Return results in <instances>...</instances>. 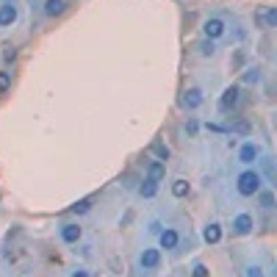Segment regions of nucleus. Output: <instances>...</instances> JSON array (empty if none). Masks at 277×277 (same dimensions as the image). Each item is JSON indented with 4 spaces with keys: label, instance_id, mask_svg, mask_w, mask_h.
I'll return each mask as SVG.
<instances>
[{
    "label": "nucleus",
    "instance_id": "obj_5",
    "mask_svg": "<svg viewBox=\"0 0 277 277\" xmlns=\"http://www.w3.org/2000/svg\"><path fill=\"white\" fill-rule=\"evenodd\" d=\"M17 23V6L3 3L0 6V28H9V25Z\"/></svg>",
    "mask_w": 277,
    "mask_h": 277
},
{
    "label": "nucleus",
    "instance_id": "obj_16",
    "mask_svg": "<svg viewBox=\"0 0 277 277\" xmlns=\"http://www.w3.org/2000/svg\"><path fill=\"white\" fill-rule=\"evenodd\" d=\"M153 153L158 161H169V147H166L164 141H153Z\"/></svg>",
    "mask_w": 277,
    "mask_h": 277
},
{
    "label": "nucleus",
    "instance_id": "obj_1",
    "mask_svg": "<svg viewBox=\"0 0 277 277\" xmlns=\"http://www.w3.org/2000/svg\"><path fill=\"white\" fill-rule=\"evenodd\" d=\"M261 183H263L261 172L247 169V172L239 175V183H236V188H239V194H244V197H252V194L261 191Z\"/></svg>",
    "mask_w": 277,
    "mask_h": 277
},
{
    "label": "nucleus",
    "instance_id": "obj_22",
    "mask_svg": "<svg viewBox=\"0 0 277 277\" xmlns=\"http://www.w3.org/2000/svg\"><path fill=\"white\" fill-rule=\"evenodd\" d=\"M11 86V72H0V92H6Z\"/></svg>",
    "mask_w": 277,
    "mask_h": 277
},
{
    "label": "nucleus",
    "instance_id": "obj_3",
    "mask_svg": "<svg viewBox=\"0 0 277 277\" xmlns=\"http://www.w3.org/2000/svg\"><path fill=\"white\" fill-rule=\"evenodd\" d=\"M202 33H205V39H211V42H216V39L225 36V19L219 17H211L202 23Z\"/></svg>",
    "mask_w": 277,
    "mask_h": 277
},
{
    "label": "nucleus",
    "instance_id": "obj_24",
    "mask_svg": "<svg viewBox=\"0 0 277 277\" xmlns=\"http://www.w3.org/2000/svg\"><path fill=\"white\" fill-rule=\"evenodd\" d=\"M191 277H208V266H205V263H197L194 272H191Z\"/></svg>",
    "mask_w": 277,
    "mask_h": 277
},
{
    "label": "nucleus",
    "instance_id": "obj_13",
    "mask_svg": "<svg viewBox=\"0 0 277 277\" xmlns=\"http://www.w3.org/2000/svg\"><path fill=\"white\" fill-rule=\"evenodd\" d=\"M202 239H205L208 244H216V241L222 239V227L216 225V222H211V225L205 227V233H202Z\"/></svg>",
    "mask_w": 277,
    "mask_h": 277
},
{
    "label": "nucleus",
    "instance_id": "obj_17",
    "mask_svg": "<svg viewBox=\"0 0 277 277\" xmlns=\"http://www.w3.org/2000/svg\"><path fill=\"white\" fill-rule=\"evenodd\" d=\"M155 191H158V183H153V180H144V183L139 186V194H141V197H153Z\"/></svg>",
    "mask_w": 277,
    "mask_h": 277
},
{
    "label": "nucleus",
    "instance_id": "obj_12",
    "mask_svg": "<svg viewBox=\"0 0 277 277\" xmlns=\"http://www.w3.org/2000/svg\"><path fill=\"white\" fill-rule=\"evenodd\" d=\"M158 241H161V247H164V249H175V247H178V233H175V230H161Z\"/></svg>",
    "mask_w": 277,
    "mask_h": 277
},
{
    "label": "nucleus",
    "instance_id": "obj_19",
    "mask_svg": "<svg viewBox=\"0 0 277 277\" xmlns=\"http://www.w3.org/2000/svg\"><path fill=\"white\" fill-rule=\"evenodd\" d=\"M92 208V200L86 197V200H80V202H75V205H72V214H86Z\"/></svg>",
    "mask_w": 277,
    "mask_h": 277
},
{
    "label": "nucleus",
    "instance_id": "obj_15",
    "mask_svg": "<svg viewBox=\"0 0 277 277\" xmlns=\"http://www.w3.org/2000/svg\"><path fill=\"white\" fill-rule=\"evenodd\" d=\"M172 194L175 197H188V180H183V178H178L172 183Z\"/></svg>",
    "mask_w": 277,
    "mask_h": 277
},
{
    "label": "nucleus",
    "instance_id": "obj_21",
    "mask_svg": "<svg viewBox=\"0 0 277 277\" xmlns=\"http://www.w3.org/2000/svg\"><path fill=\"white\" fill-rule=\"evenodd\" d=\"M227 131H233V133H244V136H247V133H249V122H233L230 127H227Z\"/></svg>",
    "mask_w": 277,
    "mask_h": 277
},
{
    "label": "nucleus",
    "instance_id": "obj_26",
    "mask_svg": "<svg viewBox=\"0 0 277 277\" xmlns=\"http://www.w3.org/2000/svg\"><path fill=\"white\" fill-rule=\"evenodd\" d=\"M247 277H263V274H261L258 266H249V269H247Z\"/></svg>",
    "mask_w": 277,
    "mask_h": 277
},
{
    "label": "nucleus",
    "instance_id": "obj_25",
    "mask_svg": "<svg viewBox=\"0 0 277 277\" xmlns=\"http://www.w3.org/2000/svg\"><path fill=\"white\" fill-rule=\"evenodd\" d=\"M3 58H6V61H14L17 50H14V47H3Z\"/></svg>",
    "mask_w": 277,
    "mask_h": 277
},
{
    "label": "nucleus",
    "instance_id": "obj_20",
    "mask_svg": "<svg viewBox=\"0 0 277 277\" xmlns=\"http://www.w3.org/2000/svg\"><path fill=\"white\" fill-rule=\"evenodd\" d=\"M244 80H247V83H258V80H261V70H258V67L247 70V72H244Z\"/></svg>",
    "mask_w": 277,
    "mask_h": 277
},
{
    "label": "nucleus",
    "instance_id": "obj_8",
    "mask_svg": "<svg viewBox=\"0 0 277 277\" xmlns=\"http://www.w3.org/2000/svg\"><path fill=\"white\" fill-rule=\"evenodd\" d=\"M139 263L144 269H155L161 263V252H158V249H144V252H141V258H139Z\"/></svg>",
    "mask_w": 277,
    "mask_h": 277
},
{
    "label": "nucleus",
    "instance_id": "obj_11",
    "mask_svg": "<svg viewBox=\"0 0 277 277\" xmlns=\"http://www.w3.org/2000/svg\"><path fill=\"white\" fill-rule=\"evenodd\" d=\"M64 9H67V0H45V14L47 17L64 14Z\"/></svg>",
    "mask_w": 277,
    "mask_h": 277
},
{
    "label": "nucleus",
    "instance_id": "obj_4",
    "mask_svg": "<svg viewBox=\"0 0 277 277\" xmlns=\"http://www.w3.org/2000/svg\"><path fill=\"white\" fill-rule=\"evenodd\" d=\"M180 105L188 108V111L200 108V105H202V92H200V89H186L183 97H180Z\"/></svg>",
    "mask_w": 277,
    "mask_h": 277
},
{
    "label": "nucleus",
    "instance_id": "obj_9",
    "mask_svg": "<svg viewBox=\"0 0 277 277\" xmlns=\"http://www.w3.org/2000/svg\"><path fill=\"white\" fill-rule=\"evenodd\" d=\"M164 172H166L164 161H153L150 169H147V180H153V183H161V180H164Z\"/></svg>",
    "mask_w": 277,
    "mask_h": 277
},
{
    "label": "nucleus",
    "instance_id": "obj_23",
    "mask_svg": "<svg viewBox=\"0 0 277 277\" xmlns=\"http://www.w3.org/2000/svg\"><path fill=\"white\" fill-rule=\"evenodd\" d=\"M200 53H202V56H214V42H211V39H205V42L200 45Z\"/></svg>",
    "mask_w": 277,
    "mask_h": 277
},
{
    "label": "nucleus",
    "instance_id": "obj_27",
    "mask_svg": "<svg viewBox=\"0 0 277 277\" xmlns=\"http://www.w3.org/2000/svg\"><path fill=\"white\" fill-rule=\"evenodd\" d=\"M197 122H194V119H191V122H186V133H197Z\"/></svg>",
    "mask_w": 277,
    "mask_h": 277
},
{
    "label": "nucleus",
    "instance_id": "obj_7",
    "mask_svg": "<svg viewBox=\"0 0 277 277\" xmlns=\"http://www.w3.org/2000/svg\"><path fill=\"white\" fill-rule=\"evenodd\" d=\"M258 155H261V147L252 144V141H247V144L241 147V153H239V161H241V164H252Z\"/></svg>",
    "mask_w": 277,
    "mask_h": 277
},
{
    "label": "nucleus",
    "instance_id": "obj_6",
    "mask_svg": "<svg viewBox=\"0 0 277 277\" xmlns=\"http://www.w3.org/2000/svg\"><path fill=\"white\" fill-rule=\"evenodd\" d=\"M249 230H252V216H249V214H239V216H236V222H233V233L236 236H247Z\"/></svg>",
    "mask_w": 277,
    "mask_h": 277
},
{
    "label": "nucleus",
    "instance_id": "obj_10",
    "mask_svg": "<svg viewBox=\"0 0 277 277\" xmlns=\"http://www.w3.org/2000/svg\"><path fill=\"white\" fill-rule=\"evenodd\" d=\"M80 233H83V230H80L78 225H64L61 227V241H64V244H75V241L80 239Z\"/></svg>",
    "mask_w": 277,
    "mask_h": 277
},
{
    "label": "nucleus",
    "instance_id": "obj_2",
    "mask_svg": "<svg viewBox=\"0 0 277 277\" xmlns=\"http://www.w3.org/2000/svg\"><path fill=\"white\" fill-rule=\"evenodd\" d=\"M239 100H241V92H239V86H227L225 94L219 97V111L222 114H230L236 105H239Z\"/></svg>",
    "mask_w": 277,
    "mask_h": 277
},
{
    "label": "nucleus",
    "instance_id": "obj_28",
    "mask_svg": "<svg viewBox=\"0 0 277 277\" xmlns=\"http://www.w3.org/2000/svg\"><path fill=\"white\" fill-rule=\"evenodd\" d=\"M70 277H89V272H86V269H75V272H72Z\"/></svg>",
    "mask_w": 277,
    "mask_h": 277
},
{
    "label": "nucleus",
    "instance_id": "obj_14",
    "mask_svg": "<svg viewBox=\"0 0 277 277\" xmlns=\"http://www.w3.org/2000/svg\"><path fill=\"white\" fill-rule=\"evenodd\" d=\"M261 19H263L266 28H274V25H277V9H274V6H269L266 11H261Z\"/></svg>",
    "mask_w": 277,
    "mask_h": 277
},
{
    "label": "nucleus",
    "instance_id": "obj_18",
    "mask_svg": "<svg viewBox=\"0 0 277 277\" xmlns=\"http://www.w3.org/2000/svg\"><path fill=\"white\" fill-rule=\"evenodd\" d=\"M261 205L266 208V211H269V208H274V194L269 191V188H266V191H261Z\"/></svg>",
    "mask_w": 277,
    "mask_h": 277
}]
</instances>
